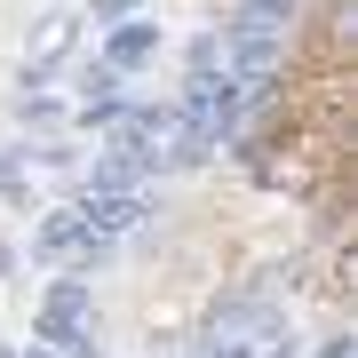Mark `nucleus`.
Listing matches in <instances>:
<instances>
[{"label": "nucleus", "instance_id": "nucleus-2", "mask_svg": "<svg viewBox=\"0 0 358 358\" xmlns=\"http://www.w3.org/2000/svg\"><path fill=\"white\" fill-rule=\"evenodd\" d=\"M80 223L96 231V239H136L143 223H152V192H80Z\"/></svg>", "mask_w": 358, "mask_h": 358}, {"label": "nucleus", "instance_id": "nucleus-8", "mask_svg": "<svg viewBox=\"0 0 358 358\" xmlns=\"http://www.w3.org/2000/svg\"><path fill=\"white\" fill-rule=\"evenodd\" d=\"M16 120H24V128H56V120H64V103H56L48 88H32V96H16Z\"/></svg>", "mask_w": 358, "mask_h": 358}, {"label": "nucleus", "instance_id": "nucleus-1", "mask_svg": "<svg viewBox=\"0 0 358 358\" xmlns=\"http://www.w3.org/2000/svg\"><path fill=\"white\" fill-rule=\"evenodd\" d=\"M159 48H167V32L152 24V16H120V24H103V40H96V64H112L120 80H136L143 64H159Z\"/></svg>", "mask_w": 358, "mask_h": 358}, {"label": "nucleus", "instance_id": "nucleus-5", "mask_svg": "<svg viewBox=\"0 0 358 358\" xmlns=\"http://www.w3.org/2000/svg\"><path fill=\"white\" fill-rule=\"evenodd\" d=\"M287 24H294V0H239L223 40H287Z\"/></svg>", "mask_w": 358, "mask_h": 358}, {"label": "nucleus", "instance_id": "nucleus-3", "mask_svg": "<svg viewBox=\"0 0 358 358\" xmlns=\"http://www.w3.org/2000/svg\"><path fill=\"white\" fill-rule=\"evenodd\" d=\"M72 40H80V16H72V8H56L48 24L24 40V88H48V72L72 56Z\"/></svg>", "mask_w": 358, "mask_h": 358}, {"label": "nucleus", "instance_id": "nucleus-13", "mask_svg": "<svg viewBox=\"0 0 358 358\" xmlns=\"http://www.w3.org/2000/svg\"><path fill=\"white\" fill-rule=\"evenodd\" d=\"M16 358H56V350H48V343H24V350H16Z\"/></svg>", "mask_w": 358, "mask_h": 358}, {"label": "nucleus", "instance_id": "nucleus-12", "mask_svg": "<svg viewBox=\"0 0 358 358\" xmlns=\"http://www.w3.org/2000/svg\"><path fill=\"white\" fill-rule=\"evenodd\" d=\"M255 358H303V350H294V343H263Z\"/></svg>", "mask_w": 358, "mask_h": 358}, {"label": "nucleus", "instance_id": "nucleus-14", "mask_svg": "<svg viewBox=\"0 0 358 358\" xmlns=\"http://www.w3.org/2000/svg\"><path fill=\"white\" fill-rule=\"evenodd\" d=\"M0 358H16V350H8V343H0Z\"/></svg>", "mask_w": 358, "mask_h": 358}, {"label": "nucleus", "instance_id": "nucleus-4", "mask_svg": "<svg viewBox=\"0 0 358 358\" xmlns=\"http://www.w3.org/2000/svg\"><path fill=\"white\" fill-rule=\"evenodd\" d=\"M88 239H96V231L80 223V207H48V215L32 223V263H56V271H64Z\"/></svg>", "mask_w": 358, "mask_h": 358}, {"label": "nucleus", "instance_id": "nucleus-11", "mask_svg": "<svg viewBox=\"0 0 358 358\" xmlns=\"http://www.w3.org/2000/svg\"><path fill=\"white\" fill-rule=\"evenodd\" d=\"M310 358H350V334H327V343L310 350Z\"/></svg>", "mask_w": 358, "mask_h": 358}, {"label": "nucleus", "instance_id": "nucleus-6", "mask_svg": "<svg viewBox=\"0 0 358 358\" xmlns=\"http://www.w3.org/2000/svg\"><path fill=\"white\" fill-rule=\"evenodd\" d=\"M0 199L8 207L32 199V143H8V152H0Z\"/></svg>", "mask_w": 358, "mask_h": 358}, {"label": "nucleus", "instance_id": "nucleus-10", "mask_svg": "<svg viewBox=\"0 0 358 358\" xmlns=\"http://www.w3.org/2000/svg\"><path fill=\"white\" fill-rule=\"evenodd\" d=\"M16 271H24V247H16V239H0V279H16Z\"/></svg>", "mask_w": 358, "mask_h": 358}, {"label": "nucleus", "instance_id": "nucleus-7", "mask_svg": "<svg viewBox=\"0 0 358 358\" xmlns=\"http://www.w3.org/2000/svg\"><path fill=\"white\" fill-rule=\"evenodd\" d=\"M183 72H223V32H192L183 40Z\"/></svg>", "mask_w": 358, "mask_h": 358}, {"label": "nucleus", "instance_id": "nucleus-9", "mask_svg": "<svg viewBox=\"0 0 358 358\" xmlns=\"http://www.w3.org/2000/svg\"><path fill=\"white\" fill-rule=\"evenodd\" d=\"M96 24H120V16H143V0H88Z\"/></svg>", "mask_w": 358, "mask_h": 358}]
</instances>
